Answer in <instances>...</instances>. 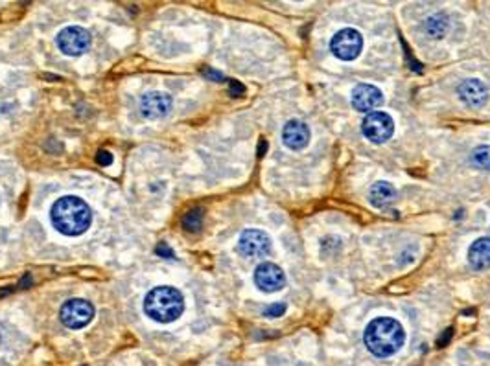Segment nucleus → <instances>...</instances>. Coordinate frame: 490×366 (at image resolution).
<instances>
[{
	"instance_id": "obj_1",
	"label": "nucleus",
	"mask_w": 490,
	"mask_h": 366,
	"mask_svg": "<svg viewBox=\"0 0 490 366\" xmlns=\"http://www.w3.org/2000/svg\"><path fill=\"white\" fill-rule=\"evenodd\" d=\"M50 219L63 236H81L92 223V212L87 203L76 195H65L54 203Z\"/></svg>"
},
{
	"instance_id": "obj_2",
	"label": "nucleus",
	"mask_w": 490,
	"mask_h": 366,
	"mask_svg": "<svg viewBox=\"0 0 490 366\" xmlns=\"http://www.w3.org/2000/svg\"><path fill=\"white\" fill-rule=\"evenodd\" d=\"M405 331L399 320L391 317L374 318L365 329V345L372 356L389 357L404 346Z\"/></svg>"
},
{
	"instance_id": "obj_3",
	"label": "nucleus",
	"mask_w": 490,
	"mask_h": 366,
	"mask_svg": "<svg viewBox=\"0 0 490 366\" xmlns=\"http://www.w3.org/2000/svg\"><path fill=\"white\" fill-rule=\"evenodd\" d=\"M183 311L184 298L175 287H155L146 295L144 313L155 322L170 324L173 320H177L183 315Z\"/></svg>"
},
{
	"instance_id": "obj_4",
	"label": "nucleus",
	"mask_w": 490,
	"mask_h": 366,
	"mask_svg": "<svg viewBox=\"0 0 490 366\" xmlns=\"http://www.w3.org/2000/svg\"><path fill=\"white\" fill-rule=\"evenodd\" d=\"M332 54L341 61H354L363 50V37L354 28H343L330 41Z\"/></svg>"
},
{
	"instance_id": "obj_5",
	"label": "nucleus",
	"mask_w": 490,
	"mask_h": 366,
	"mask_svg": "<svg viewBox=\"0 0 490 366\" xmlns=\"http://www.w3.org/2000/svg\"><path fill=\"white\" fill-rule=\"evenodd\" d=\"M61 322L70 329L85 328L87 324L94 318V306L83 298H72L63 304L60 311Z\"/></svg>"
},
{
	"instance_id": "obj_6",
	"label": "nucleus",
	"mask_w": 490,
	"mask_h": 366,
	"mask_svg": "<svg viewBox=\"0 0 490 366\" xmlns=\"http://www.w3.org/2000/svg\"><path fill=\"white\" fill-rule=\"evenodd\" d=\"M361 131L363 135L374 144H383L387 142L394 133V122L387 113L382 111H372L365 116L363 124H361Z\"/></svg>"
},
{
	"instance_id": "obj_7",
	"label": "nucleus",
	"mask_w": 490,
	"mask_h": 366,
	"mask_svg": "<svg viewBox=\"0 0 490 366\" xmlns=\"http://www.w3.org/2000/svg\"><path fill=\"white\" fill-rule=\"evenodd\" d=\"M55 43L65 55H81L91 46V33L81 26H67L58 33Z\"/></svg>"
},
{
	"instance_id": "obj_8",
	"label": "nucleus",
	"mask_w": 490,
	"mask_h": 366,
	"mask_svg": "<svg viewBox=\"0 0 490 366\" xmlns=\"http://www.w3.org/2000/svg\"><path fill=\"white\" fill-rule=\"evenodd\" d=\"M238 250L247 258H264L271 250V237L256 228L243 230L238 239Z\"/></svg>"
},
{
	"instance_id": "obj_9",
	"label": "nucleus",
	"mask_w": 490,
	"mask_h": 366,
	"mask_svg": "<svg viewBox=\"0 0 490 366\" xmlns=\"http://www.w3.org/2000/svg\"><path fill=\"white\" fill-rule=\"evenodd\" d=\"M254 284L259 287L260 291L264 293H277L286 286V275L284 271L280 269L279 265L270 264H260L254 269Z\"/></svg>"
},
{
	"instance_id": "obj_10",
	"label": "nucleus",
	"mask_w": 490,
	"mask_h": 366,
	"mask_svg": "<svg viewBox=\"0 0 490 366\" xmlns=\"http://www.w3.org/2000/svg\"><path fill=\"white\" fill-rule=\"evenodd\" d=\"M172 109V98L166 92H148L140 98V114L148 120H159L166 116Z\"/></svg>"
},
{
	"instance_id": "obj_11",
	"label": "nucleus",
	"mask_w": 490,
	"mask_h": 366,
	"mask_svg": "<svg viewBox=\"0 0 490 366\" xmlns=\"http://www.w3.org/2000/svg\"><path fill=\"white\" fill-rule=\"evenodd\" d=\"M383 102L382 91L369 83H360L352 89V107L360 113H372Z\"/></svg>"
},
{
	"instance_id": "obj_12",
	"label": "nucleus",
	"mask_w": 490,
	"mask_h": 366,
	"mask_svg": "<svg viewBox=\"0 0 490 366\" xmlns=\"http://www.w3.org/2000/svg\"><path fill=\"white\" fill-rule=\"evenodd\" d=\"M282 142L286 147L293 151L304 149L310 144V129L301 120H290L282 129Z\"/></svg>"
},
{
	"instance_id": "obj_13",
	"label": "nucleus",
	"mask_w": 490,
	"mask_h": 366,
	"mask_svg": "<svg viewBox=\"0 0 490 366\" xmlns=\"http://www.w3.org/2000/svg\"><path fill=\"white\" fill-rule=\"evenodd\" d=\"M457 94L466 105H472V107L483 105L487 100V89L480 80H464L457 86Z\"/></svg>"
},
{
	"instance_id": "obj_14",
	"label": "nucleus",
	"mask_w": 490,
	"mask_h": 366,
	"mask_svg": "<svg viewBox=\"0 0 490 366\" xmlns=\"http://www.w3.org/2000/svg\"><path fill=\"white\" fill-rule=\"evenodd\" d=\"M469 264L472 269L483 271L490 267V237L475 239L469 248Z\"/></svg>"
},
{
	"instance_id": "obj_15",
	"label": "nucleus",
	"mask_w": 490,
	"mask_h": 366,
	"mask_svg": "<svg viewBox=\"0 0 490 366\" xmlns=\"http://www.w3.org/2000/svg\"><path fill=\"white\" fill-rule=\"evenodd\" d=\"M396 192H394L393 184L385 183V181H378L376 184H372L371 192H369V199L371 205L376 208H385L394 201Z\"/></svg>"
},
{
	"instance_id": "obj_16",
	"label": "nucleus",
	"mask_w": 490,
	"mask_h": 366,
	"mask_svg": "<svg viewBox=\"0 0 490 366\" xmlns=\"http://www.w3.org/2000/svg\"><path fill=\"white\" fill-rule=\"evenodd\" d=\"M424 30L430 37H444V33L448 32V19L442 13H435V15L428 17L424 22Z\"/></svg>"
},
{
	"instance_id": "obj_17",
	"label": "nucleus",
	"mask_w": 490,
	"mask_h": 366,
	"mask_svg": "<svg viewBox=\"0 0 490 366\" xmlns=\"http://www.w3.org/2000/svg\"><path fill=\"white\" fill-rule=\"evenodd\" d=\"M203 226V210L201 208H194L184 214L183 217V228L186 232H200Z\"/></svg>"
},
{
	"instance_id": "obj_18",
	"label": "nucleus",
	"mask_w": 490,
	"mask_h": 366,
	"mask_svg": "<svg viewBox=\"0 0 490 366\" xmlns=\"http://www.w3.org/2000/svg\"><path fill=\"white\" fill-rule=\"evenodd\" d=\"M472 162L481 170H490V146H480L472 151Z\"/></svg>"
},
{
	"instance_id": "obj_19",
	"label": "nucleus",
	"mask_w": 490,
	"mask_h": 366,
	"mask_svg": "<svg viewBox=\"0 0 490 366\" xmlns=\"http://www.w3.org/2000/svg\"><path fill=\"white\" fill-rule=\"evenodd\" d=\"M284 313H286V304H282V302H279V304H271V306H268L264 309L265 317H271V318L280 317V315H284Z\"/></svg>"
},
{
	"instance_id": "obj_20",
	"label": "nucleus",
	"mask_w": 490,
	"mask_h": 366,
	"mask_svg": "<svg viewBox=\"0 0 490 366\" xmlns=\"http://www.w3.org/2000/svg\"><path fill=\"white\" fill-rule=\"evenodd\" d=\"M157 254H159V256H162V258H166V259L175 258V254H173V250L170 248V245H168L166 241H161L159 245H157Z\"/></svg>"
},
{
	"instance_id": "obj_21",
	"label": "nucleus",
	"mask_w": 490,
	"mask_h": 366,
	"mask_svg": "<svg viewBox=\"0 0 490 366\" xmlns=\"http://www.w3.org/2000/svg\"><path fill=\"white\" fill-rule=\"evenodd\" d=\"M96 162L102 166H109V164H113V155L109 151H98Z\"/></svg>"
},
{
	"instance_id": "obj_22",
	"label": "nucleus",
	"mask_w": 490,
	"mask_h": 366,
	"mask_svg": "<svg viewBox=\"0 0 490 366\" xmlns=\"http://www.w3.org/2000/svg\"><path fill=\"white\" fill-rule=\"evenodd\" d=\"M229 89H231L232 96H242L243 92H245V86H243L242 83H238L236 80L229 81Z\"/></svg>"
},
{
	"instance_id": "obj_23",
	"label": "nucleus",
	"mask_w": 490,
	"mask_h": 366,
	"mask_svg": "<svg viewBox=\"0 0 490 366\" xmlns=\"http://www.w3.org/2000/svg\"><path fill=\"white\" fill-rule=\"evenodd\" d=\"M452 335H453V329L448 328L446 331H444V333H442L441 337H439V340H437V346H439V348H442V346H446L448 342H450V339H452Z\"/></svg>"
},
{
	"instance_id": "obj_24",
	"label": "nucleus",
	"mask_w": 490,
	"mask_h": 366,
	"mask_svg": "<svg viewBox=\"0 0 490 366\" xmlns=\"http://www.w3.org/2000/svg\"><path fill=\"white\" fill-rule=\"evenodd\" d=\"M203 75H207V77H209V80H212V81H221V80H223V75H221L220 72L212 71V68H203Z\"/></svg>"
},
{
	"instance_id": "obj_25",
	"label": "nucleus",
	"mask_w": 490,
	"mask_h": 366,
	"mask_svg": "<svg viewBox=\"0 0 490 366\" xmlns=\"http://www.w3.org/2000/svg\"><path fill=\"white\" fill-rule=\"evenodd\" d=\"M265 147H268V144H265V140L260 142V147H259V155L262 156L265 153Z\"/></svg>"
}]
</instances>
